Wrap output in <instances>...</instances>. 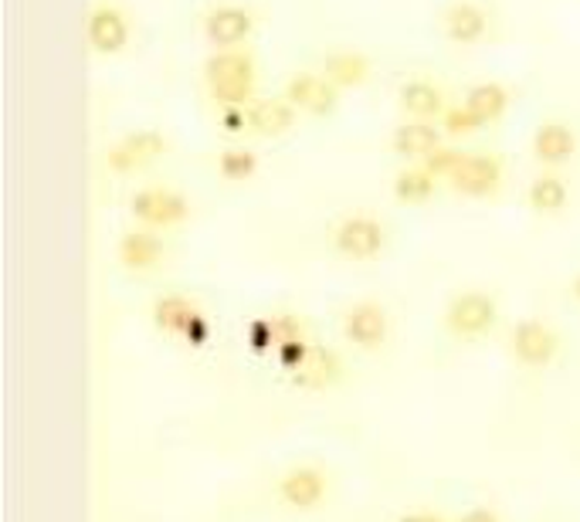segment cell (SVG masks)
I'll return each instance as SVG.
<instances>
[{
    "mask_svg": "<svg viewBox=\"0 0 580 522\" xmlns=\"http://www.w3.org/2000/svg\"><path fill=\"white\" fill-rule=\"evenodd\" d=\"M499 323V302L489 292L465 289L445 305V330L455 340H479Z\"/></svg>",
    "mask_w": 580,
    "mask_h": 522,
    "instance_id": "1",
    "label": "cell"
},
{
    "mask_svg": "<svg viewBox=\"0 0 580 522\" xmlns=\"http://www.w3.org/2000/svg\"><path fill=\"white\" fill-rule=\"evenodd\" d=\"M560 333L543 320H522L509 333V356L526 370H547L560 353Z\"/></svg>",
    "mask_w": 580,
    "mask_h": 522,
    "instance_id": "2",
    "label": "cell"
},
{
    "mask_svg": "<svg viewBox=\"0 0 580 522\" xmlns=\"http://www.w3.org/2000/svg\"><path fill=\"white\" fill-rule=\"evenodd\" d=\"M130 211L133 218L149 228V231H167V228H177L187 221L190 215V200L180 194V190H170V187H146V190H136L133 200H130Z\"/></svg>",
    "mask_w": 580,
    "mask_h": 522,
    "instance_id": "3",
    "label": "cell"
},
{
    "mask_svg": "<svg viewBox=\"0 0 580 522\" xmlns=\"http://www.w3.org/2000/svg\"><path fill=\"white\" fill-rule=\"evenodd\" d=\"M276 495L292 512H315L330 495V476L320 464H292L279 476Z\"/></svg>",
    "mask_w": 580,
    "mask_h": 522,
    "instance_id": "4",
    "label": "cell"
},
{
    "mask_svg": "<svg viewBox=\"0 0 580 522\" xmlns=\"http://www.w3.org/2000/svg\"><path fill=\"white\" fill-rule=\"evenodd\" d=\"M387 225L381 218L371 215H350L336 225L333 231V248L336 254L350 258V261H371L377 254H384L387 248Z\"/></svg>",
    "mask_w": 580,
    "mask_h": 522,
    "instance_id": "5",
    "label": "cell"
},
{
    "mask_svg": "<svg viewBox=\"0 0 580 522\" xmlns=\"http://www.w3.org/2000/svg\"><path fill=\"white\" fill-rule=\"evenodd\" d=\"M167 149H170V139L164 133L136 129L110 146V153H105V167H110L113 174H136V170L160 160Z\"/></svg>",
    "mask_w": 580,
    "mask_h": 522,
    "instance_id": "6",
    "label": "cell"
},
{
    "mask_svg": "<svg viewBox=\"0 0 580 522\" xmlns=\"http://www.w3.org/2000/svg\"><path fill=\"white\" fill-rule=\"evenodd\" d=\"M343 336L363 353H374L391 336V316L387 309L374 299H360L343 312Z\"/></svg>",
    "mask_w": 580,
    "mask_h": 522,
    "instance_id": "7",
    "label": "cell"
},
{
    "mask_svg": "<svg viewBox=\"0 0 580 522\" xmlns=\"http://www.w3.org/2000/svg\"><path fill=\"white\" fill-rule=\"evenodd\" d=\"M282 98L289 106H296L299 113L305 116H333L336 106H340V88L323 75V72H302V75H292L282 88Z\"/></svg>",
    "mask_w": 580,
    "mask_h": 522,
    "instance_id": "8",
    "label": "cell"
},
{
    "mask_svg": "<svg viewBox=\"0 0 580 522\" xmlns=\"http://www.w3.org/2000/svg\"><path fill=\"white\" fill-rule=\"evenodd\" d=\"M503 160L493 153H465L458 170L448 177V187L462 197H496L503 187Z\"/></svg>",
    "mask_w": 580,
    "mask_h": 522,
    "instance_id": "9",
    "label": "cell"
},
{
    "mask_svg": "<svg viewBox=\"0 0 580 522\" xmlns=\"http://www.w3.org/2000/svg\"><path fill=\"white\" fill-rule=\"evenodd\" d=\"M255 31V11L245 4H218L204 18V38L215 44V51L241 48Z\"/></svg>",
    "mask_w": 580,
    "mask_h": 522,
    "instance_id": "10",
    "label": "cell"
},
{
    "mask_svg": "<svg viewBox=\"0 0 580 522\" xmlns=\"http://www.w3.org/2000/svg\"><path fill=\"white\" fill-rule=\"evenodd\" d=\"M85 41L95 55H120L130 44V21L126 14L116 8V4H99L89 11V21H85Z\"/></svg>",
    "mask_w": 580,
    "mask_h": 522,
    "instance_id": "11",
    "label": "cell"
},
{
    "mask_svg": "<svg viewBox=\"0 0 580 522\" xmlns=\"http://www.w3.org/2000/svg\"><path fill=\"white\" fill-rule=\"evenodd\" d=\"M442 34L452 44H479L489 34V11L479 4V0H452V4L442 11Z\"/></svg>",
    "mask_w": 580,
    "mask_h": 522,
    "instance_id": "12",
    "label": "cell"
},
{
    "mask_svg": "<svg viewBox=\"0 0 580 522\" xmlns=\"http://www.w3.org/2000/svg\"><path fill=\"white\" fill-rule=\"evenodd\" d=\"M530 149H534V160L537 164H543V167H563V164L573 160V153H577V133L563 119H547V123L537 126Z\"/></svg>",
    "mask_w": 580,
    "mask_h": 522,
    "instance_id": "13",
    "label": "cell"
},
{
    "mask_svg": "<svg viewBox=\"0 0 580 522\" xmlns=\"http://www.w3.org/2000/svg\"><path fill=\"white\" fill-rule=\"evenodd\" d=\"M397 106L407 119L435 123L445 116V88L432 79H411L397 88Z\"/></svg>",
    "mask_w": 580,
    "mask_h": 522,
    "instance_id": "14",
    "label": "cell"
},
{
    "mask_svg": "<svg viewBox=\"0 0 580 522\" xmlns=\"http://www.w3.org/2000/svg\"><path fill=\"white\" fill-rule=\"evenodd\" d=\"M116 258L120 265L133 275H146L153 272L156 265L164 261V241L156 238L149 228H136V231H126L116 244Z\"/></svg>",
    "mask_w": 580,
    "mask_h": 522,
    "instance_id": "15",
    "label": "cell"
},
{
    "mask_svg": "<svg viewBox=\"0 0 580 522\" xmlns=\"http://www.w3.org/2000/svg\"><path fill=\"white\" fill-rule=\"evenodd\" d=\"M289 377H292V387L299 390H330L343 380V359L330 346H312L305 363Z\"/></svg>",
    "mask_w": 580,
    "mask_h": 522,
    "instance_id": "16",
    "label": "cell"
},
{
    "mask_svg": "<svg viewBox=\"0 0 580 522\" xmlns=\"http://www.w3.org/2000/svg\"><path fill=\"white\" fill-rule=\"evenodd\" d=\"M438 146H442V126L425 119H407L391 136V149L407 164H425Z\"/></svg>",
    "mask_w": 580,
    "mask_h": 522,
    "instance_id": "17",
    "label": "cell"
},
{
    "mask_svg": "<svg viewBox=\"0 0 580 522\" xmlns=\"http://www.w3.org/2000/svg\"><path fill=\"white\" fill-rule=\"evenodd\" d=\"M204 79H207V88L210 85H231V82H258L255 55L245 48L215 51V55L204 62Z\"/></svg>",
    "mask_w": 580,
    "mask_h": 522,
    "instance_id": "18",
    "label": "cell"
},
{
    "mask_svg": "<svg viewBox=\"0 0 580 522\" xmlns=\"http://www.w3.org/2000/svg\"><path fill=\"white\" fill-rule=\"evenodd\" d=\"M200 316H204V312L197 309V302L187 299V295H177V292L160 295L153 302V326L160 333H167V336H180L184 340Z\"/></svg>",
    "mask_w": 580,
    "mask_h": 522,
    "instance_id": "19",
    "label": "cell"
},
{
    "mask_svg": "<svg viewBox=\"0 0 580 522\" xmlns=\"http://www.w3.org/2000/svg\"><path fill=\"white\" fill-rule=\"evenodd\" d=\"M296 106H289V102L279 95V98H255L248 106V116H251V129L255 136H286L292 126H296Z\"/></svg>",
    "mask_w": 580,
    "mask_h": 522,
    "instance_id": "20",
    "label": "cell"
},
{
    "mask_svg": "<svg viewBox=\"0 0 580 522\" xmlns=\"http://www.w3.org/2000/svg\"><path fill=\"white\" fill-rule=\"evenodd\" d=\"M526 203H530V211L540 218H557L570 203V187L560 174L547 170V174L534 177V184L526 187Z\"/></svg>",
    "mask_w": 580,
    "mask_h": 522,
    "instance_id": "21",
    "label": "cell"
},
{
    "mask_svg": "<svg viewBox=\"0 0 580 522\" xmlns=\"http://www.w3.org/2000/svg\"><path fill=\"white\" fill-rule=\"evenodd\" d=\"M371 59L363 51H333V55L323 59V75L343 92V88H360L366 79H371Z\"/></svg>",
    "mask_w": 580,
    "mask_h": 522,
    "instance_id": "22",
    "label": "cell"
},
{
    "mask_svg": "<svg viewBox=\"0 0 580 522\" xmlns=\"http://www.w3.org/2000/svg\"><path fill=\"white\" fill-rule=\"evenodd\" d=\"M438 177L425 167V164H407V167H401L397 170V177H394V197L401 200V203H428L432 197H435V190H438Z\"/></svg>",
    "mask_w": 580,
    "mask_h": 522,
    "instance_id": "23",
    "label": "cell"
},
{
    "mask_svg": "<svg viewBox=\"0 0 580 522\" xmlns=\"http://www.w3.org/2000/svg\"><path fill=\"white\" fill-rule=\"evenodd\" d=\"M462 102L483 119V126H489V123H496V119L506 116V109H509V88L499 85V82H476V85L465 92Z\"/></svg>",
    "mask_w": 580,
    "mask_h": 522,
    "instance_id": "24",
    "label": "cell"
},
{
    "mask_svg": "<svg viewBox=\"0 0 580 522\" xmlns=\"http://www.w3.org/2000/svg\"><path fill=\"white\" fill-rule=\"evenodd\" d=\"M218 174L231 184H245L258 174V153H251L248 146H228L218 156Z\"/></svg>",
    "mask_w": 580,
    "mask_h": 522,
    "instance_id": "25",
    "label": "cell"
},
{
    "mask_svg": "<svg viewBox=\"0 0 580 522\" xmlns=\"http://www.w3.org/2000/svg\"><path fill=\"white\" fill-rule=\"evenodd\" d=\"M483 129V119L472 113L465 102L462 106H448L445 109V116H442V133H448V136H472V133H479Z\"/></svg>",
    "mask_w": 580,
    "mask_h": 522,
    "instance_id": "26",
    "label": "cell"
},
{
    "mask_svg": "<svg viewBox=\"0 0 580 522\" xmlns=\"http://www.w3.org/2000/svg\"><path fill=\"white\" fill-rule=\"evenodd\" d=\"M462 160H465V153H462L458 146H445V143H442V146L428 156V160H425V167H428L438 180H448V177L458 170Z\"/></svg>",
    "mask_w": 580,
    "mask_h": 522,
    "instance_id": "27",
    "label": "cell"
},
{
    "mask_svg": "<svg viewBox=\"0 0 580 522\" xmlns=\"http://www.w3.org/2000/svg\"><path fill=\"white\" fill-rule=\"evenodd\" d=\"M312 353V343L305 340V336H299V340H289V343H282L279 349H276V359H279V367H286L289 374H296L302 363H305V356Z\"/></svg>",
    "mask_w": 580,
    "mask_h": 522,
    "instance_id": "28",
    "label": "cell"
},
{
    "mask_svg": "<svg viewBox=\"0 0 580 522\" xmlns=\"http://www.w3.org/2000/svg\"><path fill=\"white\" fill-rule=\"evenodd\" d=\"M248 346L255 349V353H276V330H272V316H266V320H255L251 326H248Z\"/></svg>",
    "mask_w": 580,
    "mask_h": 522,
    "instance_id": "29",
    "label": "cell"
},
{
    "mask_svg": "<svg viewBox=\"0 0 580 522\" xmlns=\"http://www.w3.org/2000/svg\"><path fill=\"white\" fill-rule=\"evenodd\" d=\"M272 330H276V349H279L282 343H289V340L305 336L302 323L292 316V312H279V316H272Z\"/></svg>",
    "mask_w": 580,
    "mask_h": 522,
    "instance_id": "30",
    "label": "cell"
},
{
    "mask_svg": "<svg viewBox=\"0 0 580 522\" xmlns=\"http://www.w3.org/2000/svg\"><path fill=\"white\" fill-rule=\"evenodd\" d=\"M221 129L225 133H231V136H238V133H248L251 129V116H248V106H228V109H221Z\"/></svg>",
    "mask_w": 580,
    "mask_h": 522,
    "instance_id": "31",
    "label": "cell"
},
{
    "mask_svg": "<svg viewBox=\"0 0 580 522\" xmlns=\"http://www.w3.org/2000/svg\"><path fill=\"white\" fill-rule=\"evenodd\" d=\"M455 522H503L499 519V512L496 509H486V505H476V509H468V512H462Z\"/></svg>",
    "mask_w": 580,
    "mask_h": 522,
    "instance_id": "32",
    "label": "cell"
},
{
    "mask_svg": "<svg viewBox=\"0 0 580 522\" xmlns=\"http://www.w3.org/2000/svg\"><path fill=\"white\" fill-rule=\"evenodd\" d=\"M397 522H448V519L432 509H411V512H401Z\"/></svg>",
    "mask_w": 580,
    "mask_h": 522,
    "instance_id": "33",
    "label": "cell"
},
{
    "mask_svg": "<svg viewBox=\"0 0 580 522\" xmlns=\"http://www.w3.org/2000/svg\"><path fill=\"white\" fill-rule=\"evenodd\" d=\"M570 299H573V302L580 305V272H577V275L570 279Z\"/></svg>",
    "mask_w": 580,
    "mask_h": 522,
    "instance_id": "34",
    "label": "cell"
}]
</instances>
